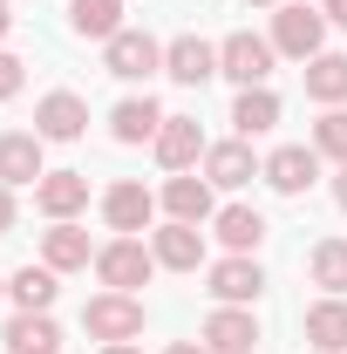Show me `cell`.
<instances>
[{
    "label": "cell",
    "mask_w": 347,
    "mask_h": 354,
    "mask_svg": "<svg viewBox=\"0 0 347 354\" xmlns=\"http://www.w3.org/2000/svg\"><path fill=\"white\" fill-rule=\"evenodd\" d=\"M41 259L55 266V272H75V266H88V232L62 218L55 232H41Z\"/></svg>",
    "instance_id": "cell-23"
},
{
    "label": "cell",
    "mask_w": 347,
    "mask_h": 354,
    "mask_svg": "<svg viewBox=\"0 0 347 354\" xmlns=\"http://www.w3.org/2000/svg\"><path fill=\"white\" fill-rule=\"evenodd\" d=\"M198 157H205L198 116H164V130H157V164H164V171H191Z\"/></svg>",
    "instance_id": "cell-11"
},
{
    "label": "cell",
    "mask_w": 347,
    "mask_h": 354,
    "mask_svg": "<svg viewBox=\"0 0 347 354\" xmlns=\"http://www.w3.org/2000/svg\"><path fill=\"white\" fill-rule=\"evenodd\" d=\"M313 177H320V150H313V143H279V150L265 157V184H272L279 198L313 191Z\"/></svg>",
    "instance_id": "cell-6"
},
{
    "label": "cell",
    "mask_w": 347,
    "mask_h": 354,
    "mask_svg": "<svg viewBox=\"0 0 347 354\" xmlns=\"http://www.w3.org/2000/svg\"><path fill=\"white\" fill-rule=\"evenodd\" d=\"M245 7H286V0H245Z\"/></svg>",
    "instance_id": "cell-36"
},
{
    "label": "cell",
    "mask_w": 347,
    "mask_h": 354,
    "mask_svg": "<svg viewBox=\"0 0 347 354\" xmlns=\"http://www.w3.org/2000/svg\"><path fill=\"white\" fill-rule=\"evenodd\" d=\"M7 28H14V7H7V0H0V41H7Z\"/></svg>",
    "instance_id": "cell-34"
},
{
    "label": "cell",
    "mask_w": 347,
    "mask_h": 354,
    "mask_svg": "<svg viewBox=\"0 0 347 354\" xmlns=\"http://www.w3.org/2000/svg\"><path fill=\"white\" fill-rule=\"evenodd\" d=\"M205 348L212 354H252L259 348V320L245 307H218L212 320H205Z\"/></svg>",
    "instance_id": "cell-12"
},
{
    "label": "cell",
    "mask_w": 347,
    "mask_h": 354,
    "mask_svg": "<svg viewBox=\"0 0 347 354\" xmlns=\"http://www.w3.org/2000/svg\"><path fill=\"white\" fill-rule=\"evenodd\" d=\"M164 354H212L205 341H177V348H164Z\"/></svg>",
    "instance_id": "cell-32"
},
{
    "label": "cell",
    "mask_w": 347,
    "mask_h": 354,
    "mask_svg": "<svg viewBox=\"0 0 347 354\" xmlns=\"http://www.w3.org/2000/svg\"><path fill=\"white\" fill-rule=\"evenodd\" d=\"M109 130H116V143H143V136H157V130H164V109H157L150 95H130V102H116Z\"/></svg>",
    "instance_id": "cell-21"
},
{
    "label": "cell",
    "mask_w": 347,
    "mask_h": 354,
    "mask_svg": "<svg viewBox=\"0 0 347 354\" xmlns=\"http://www.w3.org/2000/svg\"><path fill=\"white\" fill-rule=\"evenodd\" d=\"M7 95H21V55L0 48V102H7Z\"/></svg>",
    "instance_id": "cell-29"
},
{
    "label": "cell",
    "mask_w": 347,
    "mask_h": 354,
    "mask_svg": "<svg viewBox=\"0 0 347 354\" xmlns=\"http://www.w3.org/2000/svg\"><path fill=\"white\" fill-rule=\"evenodd\" d=\"M150 272H157V252H143L136 239H109V245L95 252V279H102L109 293H136V286H150Z\"/></svg>",
    "instance_id": "cell-1"
},
{
    "label": "cell",
    "mask_w": 347,
    "mask_h": 354,
    "mask_svg": "<svg viewBox=\"0 0 347 354\" xmlns=\"http://www.w3.org/2000/svg\"><path fill=\"white\" fill-rule=\"evenodd\" d=\"M306 341L320 354H347V300L341 293H327V300L306 307Z\"/></svg>",
    "instance_id": "cell-18"
},
{
    "label": "cell",
    "mask_w": 347,
    "mask_h": 354,
    "mask_svg": "<svg viewBox=\"0 0 347 354\" xmlns=\"http://www.w3.org/2000/svg\"><path fill=\"white\" fill-rule=\"evenodd\" d=\"M82 327L102 348H109V341H136V334H143V300H136V293H95L82 307Z\"/></svg>",
    "instance_id": "cell-2"
},
{
    "label": "cell",
    "mask_w": 347,
    "mask_h": 354,
    "mask_svg": "<svg viewBox=\"0 0 347 354\" xmlns=\"http://www.w3.org/2000/svg\"><path fill=\"white\" fill-rule=\"evenodd\" d=\"M320 14H327V21H334V28H347V0H327V7H320Z\"/></svg>",
    "instance_id": "cell-31"
},
{
    "label": "cell",
    "mask_w": 347,
    "mask_h": 354,
    "mask_svg": "<svg viewBox=\"0 0 347 354\" xmlns=\"http://www.w3.org/2000/svg\"><path fill=\"white\" fill-rule=\"evenodd\" d=\"M334 205L347 212V164H341V177H334Z\"/></svg>",
    "instance_id": "cell-33"
},
{
    "label": "cell",
    "mask_w": 347,
    "mask_h": 354,
    "mask_svg": "<svg viewBox=\"0 0 347 354\" xmlns=\"http://www.w3.org/2000/svg\"><path fill=\"white\" fill-rule=\"evenodd\" d=\"M205 177H212V184H225V191H238V184L265 177V164L252 157V143L238 136V143H212V150H205Z\"/></svg>",
    "instance_id": "cell-13"
},
{
    "label": "cell",
    "mask_w": 347,
    "mask_h": 354,
    "mask_svg": "<svg viewBox=\"0 0 347 354\" xmlns=\"http://www.w3.org/2000/svg\"><path fill=\"white\" fill-rule=\"evenodd\" d=\"M164 212H171L177 225H205V218H212V177L171 171V184H164Z\"/></svg>",
    "instance_id": "cell-15"
},
{
    "label": "cell",
    "mask_w": 347,
    "mask_h": 354,
    "mask_svg": "<svg viewBox=\"0 0 347 354\" xmlns=\"http://www.w3.org/2000/svg\"><path fill=\"white\" fill-rule=\"evenodd\" d=\"M0 293H7V279H0Z\"/></svg>",
    "instance_id": "cell-37"
},
{
    "label": "cell",
    "mask_w": 347,
    "mask_h": 354,
    "mask_svg": "<svg viewBox=\"0 0 347 354\" xmlns=\"http://www.w3.org/2000/svg\"><path fill=\"white\" fill-rule=\"evenodd\" d=\"M35 205H41L55 225H62V218H75V212L88 205V177H82V171H48L41 184H35Z\"/></svg>",
    "instance_id": "cell-14"
},
{
    "label": "cell",
    "mask_w": 347,
    "mask_h": 354,
    "mask_svg": "<svg viewBox=\"0 0 347 354\" xmlns=\"http://www.w3.org/2000/svg\"><path fill=\"white\" fill-rule=\"evenodd\" d=\"M272 55H279V48L259 41V35H232V41L218 48V75H232L238 88H265V75H272Z\"/></svg>",
    "instance_id": "cell-5"
},
{
    "label": "cell",
    "mask_w": 347,
    "mask_h": 354,
    "mask_svg": "<svg viewBox=\"0 0 347 354\" xmlns=\"http://www.w3.org/2000/svg\"><path fill=\"white\" fill-rule=\"evenodd\" d=\"M68 28L82 41H116L123 35V0H68Z\"/></svg>",
    "instance_id": "cell-19"
},
{
    "label": "cell",
    "mask_w": 347,
    "mask_h": 354,
    "mask_svg": "<svg viewBox=\"0 0 347 354\" xmlns=\"http://www.w3.org/2000/svg\"><path fill=\"white\" fill-rule=\"evenodd\" d=\"M62 348V327L48 313H14L7 320V354H55Z\"/></svg>",
    "instance_id": "cell-20"
},
{
    "label": "cell",
    "mask_w": 347,
    "mask_h": 354,
    "mask_svg": "<svg viewBox=\"0 0 347 354\" xmlns=\"http://www.w3.org/2000/svg\"><path fill=\"white\" fill-rule=\"evenodd\" d=\"M102 354H136V348H130V341H109V348H102Z\"/></svg>",
    "instance_id": "cell-35"
},
{
    "label": "cell",
    "mask_w": 347,
    "mask_h": 354,
    "mask_svg": "<svg viewBox=\"0 0 347 354\" xmlns=\"http://www.w3.org/2000/svg\"><path fill=\"white\" fill-rule=\"evenodd\" d=\"M41 136L35 130H7L0 136V184L14 191V184H41Z\"/></svg>",
    "instance_id": "cell-10"
},
{
    "label": "cell",
    "mask_w": 347,
    "mask_h": 354,
    "mask_svg": "<svg viewBox=\"0 0 347 354\" xmlns=\"http://www.w3.org/2000/svg\"><path fill=\"white\" fill-rule=\"evenodd\" d=\"M102 48H109V55H102V68H109L116 82H150V75L164 68V48L150 41L143 28H123L116 41H102Z\"/></svg>",
    "instance_id": "cell-3"
},
{
    "label": "cell",
    "mask_w": 347,
    "mask_h": 354,
    "mask_svg": "<svg viewBox=\"0 0 347 354\" xmlns=\"http://www.w3.org/2000/svg\"><path fill=\"white\" fill-rule=\"evenodd\" d=\"M313 150H320V157H341V164H347V109H327V116L313 123Z\"/></svg>",
    "instance_id": "cell-28"
},
{
    "label": "cell",
    "mask_w": 347,
    "mask_h": 354,
    "mask_svg": "<svg viewBox=\"0 0 347 354\" xmlns=\"http://www.w3.org/2000/svg\"><path fill=\"white\" fill-rule=\"evenodd\" d=\"M306 95L327 102V109H341L347 102V55H313L306 62Z\"/></svg>",
    "instance_id": "cell-22"
},
{
    "label": "cell",
    "mask_w": 347,
    "mask_h": 354,
    "mask_svg": "<svg viewBox=\"0 0 347 354\" xmlns=\"http://www.w3.org/2000/svg\"><path fill=\"white\" fill-rule=\"evenodd\" d=\"M232 123H238V136H259L279 123V95L272 88H238V102H232Z\"/></svg>",
    "instance_id": "cell-26"
},
{
    "label": "cell",
    "mask_w": 347,
    "mask_h": 354,
    "mask_svg": "<svg viewBox=\"0 0 347 354\" xmlns=\"http://www.w3.org/2000/svg\"><path fill=\"white\" fill-rule=\"evenodd\" d=\"M212 293L225 300V307H252V300L265 293L259 259H252V252H232V259H218V266H212Z\"/></svg>",
    "instance_id": "cell-8"
},
{
    "label": "cell",
    "mask_w": 347,
    "mask_h": 354,
    "mask_svg": "<svg viewBox=\"0 0 347 354\" xmlns=\"http://www.w3.org/2000/svg\"><path fill=\"white\" fill-rule=\"evenodd\" d=\"M313 286L347 293V239H320V245H313Z\"/></svg>",
    "instance_id": "cell-27"
},
{
    "label": "cell",
    "mask_w": 347,
    "mask_h": 354,
    "mask_svg": "<svg viewBox=\"0 0 347 354\" xmlns=\"http://www.w3.org/2000/svg\"><path fill=\"white\" fill-rule=\"evenodd\" d=\"M7 225H14V191L0 184V239H7Z\"/></svg>",
    "instance_id": "cell-30"
},
{
    "label": "cell",
    "mask_w": 347,
    "mask_h": 354,
    "mask_svg": "<svg viewBox=\"0 0 347 354\" xmlns=\"http://www.w3.org/2000/svg\"><path fill=\"white\" fill-rule=\"evenodd\" d=\"M7 293L21 300V313H48L55 293H62V286H55V266H21V272L7 279Z\"/></svg>",
    "instance_id": "cell-25"
},
{
    "label": "cell",
    "mask_w": 347,
    "mask_h": 354,
    "mask_svg": "<svg viewBox=\"0 0 347 354\" xmlns=\"http://www.w3.org/2000/svg\"><path fill=\"white\" fill-rule=\"evenodd\" d=\"M320 41H327V14H313V7H279V14H272V48H279V55L313 62Z\"/></svg>",
    "instance_id": "cell-4"
},
{
    "label": "cell",
    "mask_w": 347,
    "mask_h": 354,
    "mask_svg": "<svg viewBox=\"0 0 347 354\" xmlns=\"http://www.w3.org/2000/svg\"><path fill=\"white\" fill-rule=\"evenodd\" d=\"M82 130H88V102L75 95V88L41 95V109H35V136H41V143H75Z\"/></svg>",
    "instance_id": "cell-7"
},
{
    "label": "cell",
    "mask_w": 347,
    "mask_h": 354,
    "mask_svg": "<svg viewBox=\"0 0 347 354\" xmlns=\"http://www.w3.org/2000/svg\"><path fill=\"white\" fill-rule=\"evenodd\" d=\"M164 75H171V82H184V88L212 82V75H218V48L198 41V35H177V41L164 48Z\"/></svg>",
    "instance_id": "cell-9"
},
{
    "label": "cell",
    "mask_w": 347,
    "mask_h": 354,
    "mask_svg": "<svg viewBox=\"0 0 347 354\" xmlns=\"http://www.w3.org/2000/svg\"><path fill=\"white\" fill-rule=\"evenodd\" d=\"M150 252H157V266H171V272H198V259H205V232L171 218L157 239H150Z\"/></svg>",
    "instance_id": "cell-17"
},
{
    "label": "cell",
    "mask_w": 347,
    "mask_h": 354,
    "mask_svg": "<svg viewBox=\"0 0 347 354\" xmlns=\"http://www.w3.org/2000/svg\"><path fill=\"white\" fill-rule=\"evenodd\" d=\"M218 239H225V252H259L265 218L252 205H225V212H218Z\"/></svg>",
    "instance_id": "cell-24"
},
{
    "label": "cell",
    "mask_w": 347,
    "mask_h": 354,
    "mask_svg": "<svg viewBox=\"0 0 347 354\" xmlns=\"http://www.w3.org/2000/svg\"><path fill=\"white\" fill-rule=\"evenodd\" d=\"M150 212H157V198H150L143 184H109V191H102V218H109V232H143Z\"/></svg>",
    "instance_id": "cell-16"
}]
</instances>
